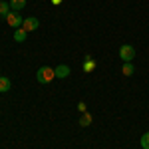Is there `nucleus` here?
I'll return each instance as SVG.
<instances>
[{"instance_id": "nucleus-14", "label": "nucleus", "mask_w": 149, "mask_h": 149, "mask_svg": "<svg viewBox=\"0 0 149 149\" xmlns=\"http://www.w3.org/2000/svg\"><path fill=\"white\" fill-rule=\"evenodd\" d=\"M78 109H80L81 113H86V111H88V107H86V103H84V102H80V103H78Z\"/></svg>"}, {"instance_id": "nucleus-6", "label": "nucleus", "mask_w": 149, "mask_h": 149, "mask_svg": "<svg viewBox=\"0 0 149 149\" xmlns=\"http://www.w3.org/2000/svg\"><path fill=\"white\" fill-rule=\"evenodd\" d=\"M10 2H6V0H0V16L2 18H6L8 14H10Z\"/></svg>"}, {"instance_id": "nucleus-10", "label": "nucleus", "mask_w": 149, "mask_h": 149, "mask_svg": "<svg viewBox=\"0 0 149 149\" xmlns=\"http://www.w3.org/2000/svg\"><path fill=\"white\" fill-rule=\"evenodd\" d=\"M10 90V80L6 78V76H0V92H8Z\"/></svg>"}, {"instance_id": "nucleus-1", "label": "nucleus", "mask_w": 149, "mask_h": 149, "mask_svg": "<svg viewBox=\"0 0 149 149\" xmlns=\"http://www.w3.org/2000/svg\"><path fill=\"white\" fill-rule=\"evenodd\" d=\"M54 78H56V74H54V68H50V66H42L36 74V80L40 84H50Z\"/></svg>"}, {"instance_id": "nucleus-4", "label": "nucleus", "mask_w": 149, "mask_h": 149, "mask_svg": "<svg viewBox=\"0 0 149 149\" xmlns=\"http://www.w3.org/2000/svg\"><path fill=\"white\" fill-rule=\"evenodd\" d=\"M38 26H40V22H38V18H34V16L26 18V20L22 22V28L26 30V32H32V30H38Z\"/></svg>"}, {"instance_id": "nucleus-3", "label": "nucleus", "mask_w": 149, "mask_h": 149, "mask_svg": "<svg viewBox=\"0 0 149 149\" xmlns=\"http://www.w3.org/2000/svg\"><path fill=\"white\" fill-rule=\"evenodd\" d=\"M6 22L10 24L12 28H22V16H20V14H18V12H10V14H8V16H6Z\"/></svg>"}, {"instance_id": "nucleus-8", "label": "nucleus", "mask_w": 149, "mask_h": 149, "mask_svg": "<svg viewBox=\"0 0 149 149\" xmlns=\"http://www.w3.org/2000/svg\"><path fill=\"white\" fill-rule=\"evenodd\" d=\"M95 70V62H93L90 56H86V62H84V72L86 74H90V72H93Z\"/></svg>"}, {"instance_id": "nucleus-9", "label": "nucleus", "mask_w": 149, "mask_h": 149, "mask_svg": "<svg viewBox=\"0 0 149 149\" xmlns=\"http://www.w3.org/2000/svg\"><path fill=\"white\" fill-rule=\"evenodd\" d=\"M26 6V0H10V8L14 12H20Z\"/></svg>"}, {"instance_id": "nucleus-11", "label": "nucleus", "mask_w": 149, "mask_h": 149, "mask_svg": "<svg viewBox=\"0 0 149 149\" xmlns=\"http://www.w3.org/2000/svg\"><path fill=\"white\" fill-rule=\"evenodd\" d=\"M121 72H123V76H133L135 68H133V64H131V62H123V68H121Z\"/></svg>"}, {"instance_id": "nucleus-2", "label": "nucleus", "mask_w": 149, "mask_h": 149, "mask_svg": "<svg viewBox=\"0 0 149 149\" xmlns=\"http://www.w3.org/2000/svg\"><path fill=\"white\" fill-rule=\"evenodd\" d=\"M119 58H121L123 62H131V60L135 58V50H133V46L123 44V46L119 48Z\"/></svg>"}, {"instance_id": "nucleus-7", "label": "nucleus", "mask_w": 149, "mask_h": 149, "mask_svg": "<svg viewBox=\"0 0 149 149\" xmlns=\"http://www.w3.org/2000/svg\"><path fill=\"white\" fill-rule=\"evenodd\" d=\"M26 36H28V32H26L24 28H16V30H14V40H16V42H24Z\"/></svg>"}, {"instance_id": "nucleus-15", "label": "nucleus", "mask_w": 149, "mask_h": 149, "mask_svg": "<svg viewBox=\"0 0 149 149\" xmlns=\"http://www.w3.org/2000/svg\"><path fill=\"white\" fill-rule=\"evenodd\" d=\"M62 2H64V0H52V4H54V6H58V4H62Z\"/></svg>"}, {"instance_id": "nucleus-12", "label": "nucleus", "mask_w": 149, "mask_h": 149, "mask_svg": "<svg viewBox=\"0 0 149 149\" xmlns=\"http://www.w3.org/2000/svg\"><path fill=\"white\" fill-rule=\"evenodd\" d=\"M80 125H81V127L92 125V115L88 113V111H86V113H81V117H80Z\"/></svg>"}, {"instance_id": "nucleus-5", "label": "nucleus", "mask_w": 149, "mask_h": 149, "mask_svg": "<svg viewBox=\"0 0 149 149\" xmlns=\"http://www.w3.org/2000/svg\"><path fill=\"white\" fill-rule=\"evenodd\" d=\"M54 74H56V78H68L70 76V68L64 66V64H60L58 68H54Z\"/></svg>"}, {"instance_id": "nucleus-13", "label": "nucleus", "mask_w": 149, "mask_h": 149, "mask_svg": "<svg viewBox=\"0 0 149 149\" xmlns=\"http://www.w3.org/2000/svg\"><path fill=\"white\" fill-rule=\"evenodd\" d=\"M141 147H143V149H149V131L141 135Z\"/></svg>"}]
</instances>
